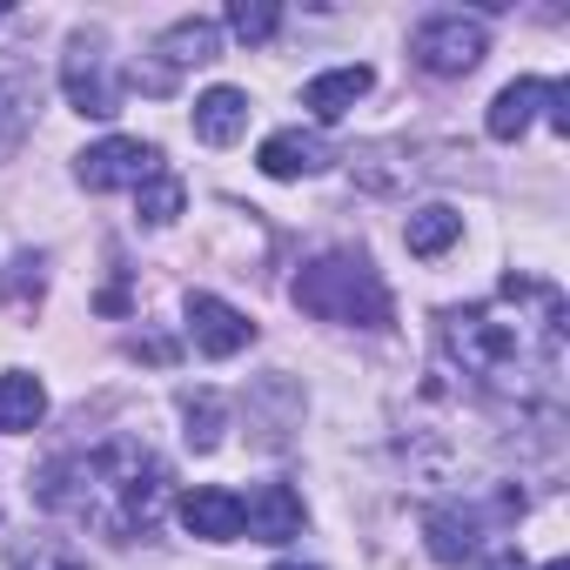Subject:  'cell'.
Segmentation results:
<instances>
[{
  "mask_svg": "<svg viewBox=\"0 0 570 570\" xmlns=\"http://www.w3.org/2000/svg\"><path fill=\"white\" fill-rule=\"evenodd\" d=\"M35 497H41L48 510L75 517V523H88V530L128 543V537H148V530H155V510H161V497H168V470H161V456H155L148 443L115 436V443H101V450H88V456L48 463V470L35 476Z\"/></svg>",
  "mask_w": 570,
  "mask_h": 570,
  "instance_id": "6da1fadb",
  "label": "cell"
},
{
  "mask_svg": "<svg viewBox=\"0 0 570 570\" xmlns=\"http://www.w3.org/2000/svg\"><path fill=\"white\" fill-rule=\"evenodd\" d=\"M443 350L463 363V376L476 390L543 403V396H557V376H563V303L543 309L537 323L503 316L490 303L443 309Z\"/></svg>",
  "mask_w": 570,
  "mask_h": 570,
  "instance_id": "7a4b0ae2",
  "label": "cell"
},
{
  "mask_svg": "<svg viewBox=\"0 0 570 570\" xmlns=\"http://www.w3.org/2000/svg\"><path fill=\"white\" fill-rule=\"evenodd\" d=\"M289 296H296L303 316H316V323H350V330H390V316H396L383 275H376L363 255H350V248L316 255V262L289 282Z\"/></svg>",
  "mask_w": 570,
  "mask_h": 570,
  "instance_id": "3957f363",
  "label": "cell"
},
{
  "mask_svg": "<svg viewBox=\"0 0 570 570\" xmlns=\"http://www.w3.org/2000/svg\"><path fill=\"white\" fill-rule=\"evenodd\" d=\"M61 88H68V108H81L88 121H115V115H121V81H115V61H108L101 28L68 35V55H61Z\"/></svg>",
  "mask_w": 570,
  "mask_h": 570,
  "instance_id": "277c9868",
  "label": "cell"
},
{
  "mask_svg": "<svg viewBox=\"0 0 570 570\" xmlns=\"http://www.w3.org/2000/svg\"><path fill=\"white\" fill-rule=\"evenodd\" d=\"M410 55H416L423 75L450 81V75H470V68L490 55V35H483V21H470V14H430V21L410 35Z\"/></svg>",
  "mask_w": 570,
  "mask_h": 570,
  "instance_id": "5b68a950",
  "label": "cell"
},
{
  "mask_svg": "<svg viewBox=\"0 0 570 570\" xmlns=\"http://www.w3.org/2000/svg\"><path fill=\"white\" fill-rule=\"evenodd\" d=\"M155 168H168V161H161V148L128 141V135H108V141H95L88 155H75V175H81V188H88V195H108V188H141Z\"/></svg>",
  "mask_w": 570,
  "mask_h": 570,
  "instance_id": "8992f818",
  "label": "cell"
},
{
  "mask_svg": "<svg viewBox=\"0 0 570 570\" xmlns=\"http://www.w3.org/2000/svg\"><path fill=\"white\" fill-rule=\"evenodd\" d=\"M41 115V68L35 55H0V161H8Z\"/></svg>",
  "mask_w": 570,
  "mask_h": 570,
  "instance_id": "52a82bcc",
  "label": "cell"
},
{
  "mask_svg": "<svg viewBox=\"0 0 570 570\" xmlns=\"http://www.w3.org/2000/svg\"><path fill=\"white\" fill-rule=\"evenodd\" d=\"M188 336H195L202 356L222 363V356H242L255 343V323L235 303H222V296H188Z\"/></svg>",
  "mask_w": 570,
  "mask_h": 570,
  "instance_id": "ba28073f",
  "label": "cell"
},
{
  "mask_svg": "<svg viewBox=\"0 0 570 570\" xmlns=\"http://www.w3.org/2000/svg\"><path fill=\"white\" fill-rule=\"evenodd\" d=\"M242 530L255 543H289V537H303V497L289 483H255L248 503H242Z\"/></svg>",
  "mask_w": 570,
  "mask_h": 570,
  "instance_id": "9c48e42d",
  "label": "cell"
},
{
  "mask_svg": "<svg viewBox=\"0 0 570 570\" xmlns=\"http://www.w3.org/2000/svg\"><path fill=\"white\" fill-rule=\"evenodd\" d=\"M336 155H330V141L323 135H303V128H282V135H268L262 141V155H255V168L268 175V181H303V175H323Z\"/></svg>",
  "mask_w": 570,
  "mask_h": 570,
  "instance_id": "30bf717a",
  "label": "cell"
},
{
  "mask_svg": "<svg viewBox=\"0 0 570 570\" xmlns=\"http://www.w3.org/2000/svg\"><path fill=\"white\" fill-rule=\"evenodd\" d=\"M181 523H188V537L235 543V537H242V497H235V490L202 483V490H188V497H181Z\"/></svg>",
  "mask_w": 570,
  "mask_h": 570,
  "instance_id": "8fae6325",
  "label": "cell"
},
{
  "mask_svg": "<svg viewBox=\"0 0 570 570\" xmlns=\"http://www.w3.org/2000/svg\"><path fill=\"white\" fill-rule=\"evenodd\" d=\"M370 81H376V75H370L363 61H356V68H330V75H316V81L303 88V108H309L316 121H343V115L370 95Z\"/></svg>",
  "mask_w": 570,
  "mask_h": 570,
  "instance_id": "7c38bea8",
  "label": "cell"
},
{
  "mask_svg": "<svg viewBox=\"0 0 570 570\" xmlns=\"http://www.w3.org/2000/svg\"><path fill=\"white\" fill-rule=\"evenodd\" d=\"M242 128H248V95H242V88H208V95L195 101V135H202L208 148H235Z\"/></svg>",
  "mask_w": 570,
  "mask_h": 570,
  "instance_id": "4fadbf2b",
  "label": "cell"
},
{
  "mask_svg": "<svg viewBox=\"0 0 570 570\" xmlns=\"http://www.w3.org/2000/svg\"><path fill=\"white\" fill-rule=\"evenodd\" d=\"M423 537H430L436 563H463L483 543V517H470V510H423Z\"/></svg>",
  "mask_w": 570,
  "mask_h": 570,
  "instance_id": "5bb4252c",
  "label": "cell"
},
{
  "mask_svg": "<svg viewBox=\"0 0 570 570\" xmlns=\"http://www.w3.org/2000/svg\"><path fill=\"white\" fill-rule=\"evenodd\" d=\"M550 95V81H510L497 101H490V141H517L530 121H537V101Z\"/></svg>",
  "mask_w": 570,
  "mask_h": 570,
  "instance_id": "9a60e30c",
  "label": "cell"
},
{
  "mask_svg": "<svg viewBox=\"0 0 570 570\" xmlns=\"http://www.w3.org/2000/svg\"><path fill=\"white\" fill-rule=\"evenodd\" d=\"M456 235H463V215H456L450 202H430V208H416V215L403 222V242H410V255H423V262H436Z\"/></svg>",
  "mask_w": 570,
  "mask_h": 570,
  "instance_id": "2e32d148",
  "label": "cell"
},
{
  "mask_svg": "<svg viewBox=\"0 0 570 570\" xmlns=\"http://www.w3.org/2000/svg\"><path fill=\"white\" fill-rule=\"evenodd\" d=\"M161 55H168L175 68H202V61L222 55V28L202 21V14H188V21H175V28L161 35Z\"/></svg>",
  "mask_w": 570,
  "mask_h": 570,
  "instance_id": "e0dca14e",
  "label": "cell"
},
{
  "mask_svg": "<svg viewBox=\"0 0 570 570\" xmlns=\"http://www.w3.org/2000/svg\"><path fill=\"white\" fill-rule=\"evenodd\" d=\"M48 416V390L35 376H0V430H35Z\"/></svg>",
  "mask_w": 570,
  "mask_h": 570,
  "instance_id": "ac0fdd59",
  "label": "cell"
},
{
  "mask_svg": "<svg viewBox=\"0 0 570 570\" xmlns=\"http://www.w3.org/2000/svg\"><path fill=\"white\" fill-rule=\"evenodd\" d=\"M135 208H141L148 228H168V222L181 215V175H175V168H155V175L135 188Z\"/></svg>",
  "mask_w": 570,
  "mask_h": 570,
  "instance_id": "d6986e66",
  "label": "cell"
},
{
  "mask_svg": "<svg viewBox=\"0 0 570 570\" xmlns=\"http://www.w3.org/2000/svg\"><path fill=\"white\" fill-rule=\"evenodd\" d=\"M181 436H188V450H215L222 443V423H228V410H222V396L215 390H195V396H181Z\"/></svg>",
  "mask_w": 570,
  "mask_h": 570,
  "instance_id": "ffe728a7",
  "label": "cell"
},
{
  "mask_svg": "<svg viewBox=\"0 0 570 570\" xmlns=\"http://www.w3.org/2000/svg\"><path fill=\"white\" fill-rule=\"evenodd\" d=\"M228 28H235L248 48H255V41H268V35L282 28V14L268 8V0H235V8H228Z\"/></svg>",
  "mask_w": 570,
  "mask_h": 570,
  "instance_id": "44dd1931",
  "label": "cell"
},
{
  "mask_svg": "<svg viewBox=\"0 0 570 570\" xmlns=\"http://www.w3.org/2000/svg\"><path fill=\"white\" fill-rule=\"evenodd\" d=\"M8 570H88L68 543H28V550H14V563Z\"/></svg>",
  "mask_w": 570,
  "mask_h": 570,
  "instance_id": "7402d4cb",
  "label": "cell"
},
{
  "mask_svg": "<svg viewBox=\"0 0 570 570\" xmlns=\"http://www.w3.org/2000/svg\"><path fill=\"white\" fill-rule=\"evenodd\" d=\"M483 570H523V557H517V550H510V543H503V550H497V557H490V563H483Z\"/></svg>",
  "mask_w": 570,
  "mask_h": 570,
  "instance_id": "603a6c76",
  "label": "cell"
},
{
  "mask_svg": "<svg viewBox=\"0 0 570 570\" xmlns=\"http://www.w3.org/2000/svg\"><path fill=\"white\" fill-rule=\"evenodd\" d=\"M275 570H316V563H275Z\"/></svg>",
  "mask_w": 570,
  "mask_h": 570,
  "instance_id": "cb8c5ba5",
  "label": "cell"
},
{
  "mask_svg": "<svg viewBox=\"0 0 570 570\" xmlns=\"http://www.w3.org/2000/svg\"><path fill=\"white\" fill-rule=\"evenodd\" d=\"M543 570H570V563H563V557H550V563H543Z\"/></svg>",
  "mask_w": 570,
  "mask_h": 570,
  "instance_id": "d4e9b609",
  "label": "cell"
},
{
  "mask_svg": "<svg viewBox=\"0 0 570 570\" xmlns=\"http://www.w3.org/2000/svg\"><path fill=\"white\" fill-rule=\"evenodd\" d=\"M0 21H8V8H0Z\"/></svg>",
  "mask_w": 570,
  "mask_h": 570,
  "instance_id": "484cf974",
  "label": "cell"
}]
</instances>
